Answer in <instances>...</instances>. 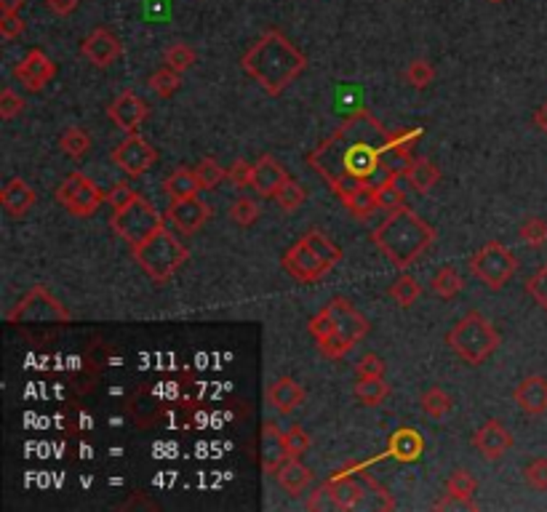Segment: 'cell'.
<instances>
[{"mask_svg": "<svg viewBox=\"0 0 547 512\" xmlns=\"http://www.w3.org/2000/svg\"><path fill=\"white\" fill-rule=\"evenodd\" d=\"M390 147V131L366 110L348 117L315 153L310 166L318 171L331 190L342 198L364 184H382L393 173L385 171V150Z\"/></svg>", "mask_w": 547, "mask_h": 512, "instance_id": "cell-1", "label": "cell"}, {"mask_svg": "<svg viewBox=\"0 0 547 512\" xmlns=\"http://www.w3.org/2000/svg\"><path fill=\"white\" fill-rule=\"evenodd\" d=\"M241 67L267 97H281L304 72L307 57L281 30H267L241 57Z\"/></svg>", "mask_w": 547, "mask_h": 512, "instance_id": "cell-2", "label": "cell"}, {"mask_svg": "<svg viewBox=\"0 0 547 512\" xmlns=\"http://www.w3.org/2000/svg\"><path fill=\"white\" fill-rule=\"evenodd\" d=\"M376 248L398 267L406 270L412 267L435 240V229L427 225L420 214L412 209H398L385 217V222L371 232Z\"/></svg>", "mask_w": 547, "mask_h": 512, "instance_id": "cell-3", "label": "cell"}, {"mask_svg": "<svg viewBox=\"0 0 547 512\" xmlns=\"http://www.w3.org/2000/svg\"><path fill=\"white\" fill-rule=\"evenodd\" d=\"M131 254H134L136 265L144 270V275H150V281H155V284L172 281L190 256V251L172 235V229L166 228H161L144 243L131 248Z\"/></svg>", "mask_w": 547, "mask_h": 512, "instance_id": "cell-4", "label": "cell"}, {"mask_svg": "<svg viewBox=\"0 0 547 512\" xmlns=\"http://www.w3.org/2000/svg\"><path fill=\"white\" fill-rule=\"evenodd\" d=\"M446 341H449V347H451L465 363L478 366V363L487 360L488 355L496 352V347H499V334H496V329L488 323L481 312H470V315H465V318L449 331Z\"/></svg>", "mask_w": 547, "mask_h": 512, "instance_id": "cell-5", "label": "cell"}, {"mask_svg": "<svg viewBox=\"0 0 547 512\" xmlns=\"http://www.w3.org/2000/svg\"><path fill=\"white\" fill-rule=\"evenodd\" d=\"M323 310L331 315L334 331H331L326 340L318 341V349H320L326 358H342V355H348V352L368 334V321H366L364 315H361L348 299H342V296L331 299Z\"/></svg>", "mask_w": 547, "mask_h": 512, "instance_id": "cell-6", "label": "cell"}, {"mask_svg": "<svg viewBox=\"0 0 547 512\" xmlns=\"http://www.w3.org/2000/svg\"><path fill=\"white\" fill-rule=\"evenodd\" d=\"M110 228L116 229V235L121 240H125L131 248H136L139 243H144L150 235H155L158 229L166 228V225H163V217L158 214V209L147 198L136 195L131 203H125L123 209L113 211Z\"/></svg>", "mask_w": 547, "mask_h": 512, "instance_id": "cell-7", "label": "cell"}, {"mask_svg": "<svg viewBox=\"0 0 547 512\" xmlns=\"http://www.w3.org/2000/svg\"><path fill=\"white\" fill-rule=\"evenodd\" d=\"M470 270L487 288L499 291L507 285V281H513L518 270V259L507 246H502L499 240H491L470 256Z\"/></svg>", "mask_w": 547, "mask_h": 512, "instance_id": "cell-8", "label": "cell"}, {"mask_svg": "<svg viewBox=\"0 0 547 512\" xmlns=\"http://www.w3.org/2000/svg\"><path fill=\"white\" fill-rule=\"evenodd\" d=\"M57 200L72 217H91L107 200V195L86 173H70L57 190Z\"/></svg>", "mask_w": 547, "mask_h": 512, "instance_id": "cell-9", "label": "cell"}, {"mask_svg": "<svg viewBox=\"0 0 547 512\" xmlns=\"http://www.w3.org/2000/svg\"><path fill=\"white\" fill-rule=\"evenodd\" d=\"M11 323L16 321H35V323H67L70 321V312L60 304L57 296H51L49 288L43 285H35L8 315H5Z\"/></svg>", "mask_w": 547, "mask_h": 512, "instance_id": "cell-10", "label": "cell"}, {"mask_svg": "<svg viewBox=\"0 0 547 512\" xmlns=\"http://www.w3.org/2000/svg\"><path fill=\"white\" fill-rule=\"evenodd\" d=\"M113 163L128 176H142L158 163V153L139 134H125V139L113 150Z\"/></svg>", "mask_w": 547, "mask_h": 512, "instance_id": "cell-11", "label": "cell"}, {"mask_svg": "<svg viewBox=\"0 0 547 512\" xmlns=\"http://www.w3.org/2000/svg\"><path fill=\"white\" fill-rule=\"evenodd\" d=\"M281 265H283V270H286L292 278H297V281H302V284L320 281V278L331 270V267L304 243V237H300V240L283 254Z\"/></svg>", "mask_w": 547, "mask_h": 512, "instance_id": "cell-12", "label": "cell"}, {"mask_svg": "<svg viewBox=\"0 0 547 512\" xmlns=\"http://www.w3.org/2000/svg\"><path fill=\"white\" fill-rule=\"evenodd\" d=\"M54 75H57V64L46 57L41 49H32L27 57L16 64V70H14V78H16L27 91H32V94L41 91Z\"/></svg>", "mask_w": 547, "mask_h": 512, "instance_id": "cell-13", "label": "cell"}, {"mask_svg": "<svg viewBox=\"0 0 547 512\" xmlns=\"http://www.w3.org/2000/svg\"><path fill=\"white\" fill-rule=\"evenodd\" d=\"M166 217H169V222L180 229V232H184V235H195L198 229L209 222L211 209L195 195V198H184V200H172Z\"/></svg>", "mask_w": 547, "mask_h": 512, "instance_id": "cell-14", "label": "cell"}, {"mask_svg": "<svg viewBox=\"0 0 547 512\" xmlns=\"http://www.w3.org/2000/svg\"><path fill=\"white\" fill-rule=\"evenodd\" d=\"M121 51L123 46L121 41H118V35L110 33V30H105V27H97V30L80 43V54L88 59L94 67H99V70L110 67L116 59L121 57Z\"/></svg>", "mask_w": 547, "mask_h": 512, "instance_id": "cell-15", "label": "cell"}, {"mask_svg": "<svg viewBox=\"0 0 547 512\" xmlns=\"http://www.w3.org/2000/svg\"><path fill=\"white\" fill-rule=\"evenodd\" d=\"M107 115H110V120L125 131V134H136V128L147 120V115H150V107L134 94V91H123L118 94L116 99H113V105L107 107Z\"/></svg>", "mask_w": 547, "mask_h": 512, "instance_id": "cell-16", "label": "cell"}, {"mask_svg": "<svg viewBox=\"0 0 547 512\" xmlns=\"http://www.w3.org/2000/svg\"><path fill=\"white\" fill-rule=\"evenodd\" d=\"M473 446L481 451L484 459L496 461V459H502V456L513 449V435L507 433V427H505L502 422L491 419V422H487V424L473 435Z\"/></svg>", "mask_w": 547, "mask_h": 512, "instance_id": "cell-17", "label": "cell"}, {"mask_svg": "<svg viewBox=\"0 0 547 512\" xmlns=\"http://www.w3.org/2000/svg\"><path fill=\"white\" fill-rule=\"evenodd\" d=\"M289 179L286 169L273 158V155H262L254 166V179H251V187L256 195L262 198H275V192L281 190V184Z\"/></svg>", "mask_w": 547, "mask_h": 512, "instance_id": "cell-18", "label": "cell"}, {"mask_svg": "<svg viewBox=\"0 0 547 512\" xmlns=\"http://www.w3.org/2000/svg\"><path fill=\"white\" fill-rule=\"evenodd\" d=\"M513 398H515L518 408H521L524 414H529V416H542V414H547V379L545 377H540V374L526 377V379L515 387Z\"/></svg>", "mask_w": 547, "mask_h": 512, "instance_id": "cell-19", "label": "cell"}, {"mask_svg": "<svg viewBox=\"0 0 547 512\" xmlns=\"http://www.w3.org/2000/svg\"><path fill=\"white\" fill-rule=\"evenodd\" d=\"M304 398H307L304 387L300 382H294L292 377H281V379H275V382L267 387V400H270V405H273L278 414H292V411H297L304 403Z\"/></svg>", "mask_w": 547, "mask_h": 512, "instance_id": "cell-20", "label": "cell"}, {"mask_svg": "<svg viewBox=\"0 0 547 512\" xmlns=\"http://www.w3.org/2000/svg\"><path fill=\"white\" fill-rule=\"evenodd\" d=\"M35 190L24 182V179H19V176H14L5 187H3V192H0V203H3V209L11 214V217H24L32 206H35Z\"/></svg>", "mask_w": 547, "mask_h": 512, "instance_id": "cell-21", "label": "cell"}, {"mask_svg": "<svg viewBox=\"0 0 547 512\" xmlns=\"http://www.w3.org/2000/svg\"><path fill=\"white\" fill-rule=\"evenodd\" d=\"M289 459L286 454V443H283V433L275 424H264L262 427V470L267 475H275L281 470V464Z\"/></svg>", "mask_w": 547, "mask_h": 512, "instance_id": "cell-22", "label": "cell"}, {"mask_svg": "<svg viewBox=\"0 0 547 512\" xmlns=\"http://www.w3.org/2000/svg\"><path fill=\"white\" fill-rule=\"evenodd\" d=\"M275 478H278V486H281L286 494L300 497V494L307 491V486L312 483V470H310V467H304L300 459L289 456V459L281 464V470L275 472Z\"/></svg>", "mask_w": 547, "mask_h": 512, "instance_id": "cell-23", "label": "cell"}, {"mask_svg": "<svg viewBox=\"0 0 547 512\" xmlns=\"http://www.w3.org/2000/svg\"><path fill=\"white\" fill-rule=\"evenodd\" d=\"M422 435L414 427H401L387 441V454L398 461H417L422 456Z\"/></svg>", "mask_w": 547, "mask_h": 512, "instance_id": "cell-24", "label": "cell"}, {"mask_svg": "<svg viewBox=\"0 0 547 512\" xmlns=\"http://www.w3.org/2000/svg\"><path fill=\"white\" fill-rule=\"evenodd\" d=\"M323 491L331 497L334 507H339V510H353V507H358L366 497L364 486H361L358 480H350V478H342V475L334 478L331 483H326Z\"/></svg>", "mask_w": 547, "mask_h": 512, "instance_id": "cell-25", "label": "cell"}, {"mask_svg": "<svg viewBox=\"0 0 547 512\" xmlns=\"http://www.w3.org/2000/svg\"><path fill=\"white\" fill-rule=\"evenodd\" d=\"M198 190H200V184H198V179H195V171L190 169L172 171V173L163 179V192L169 195V200L195 198Z\"/></svg>", "mask_w": 547, "mask_h": 512, "instance_id": "cell-26", "label": "cell"}, {"mask_svg": "<svg viewBox=\"0 0 547 512\" xmlns=\"http://www.w3.org/2000/svg\"><path fill=\"white\" fill-rule=\"evenodd\" d=\"M478 494V480L468 472V470H457L449 480H446V497L462 502L465 507H473V497Z\"/></svg>", "mask_w": 547, "mask_h": 512, "instance_id": "cell-27", "label": "cell"}, {"mask_svg": "<svg viewBox=\"0 0 547 512\" xmlns=\"http://www.w3.org/2000/svg\"><path fill=\"white\" fill-rule=\"evenodd\" d=\"M339 200H342V203L348 206V211H350L353 217H358V219H364V217L374 214V211L379 209V203H376V187H374V184L356 187L353 192L342 195Z\"/></svg>", "mask_w": 547, "mask_h": 512, "instance_id": "cell-28", "label": "cell"}, {"mask_svg": "<svg viewBox=\"0 0 547 512\" xmlns=\"http://www.w3.org/2000/svg\"><path fill=\"white\" fill-rule=\"evenodd\" d=\"M406 179L412 182V187H414L417 192H430V190L438 184L440 171H438L435 163H430L427 158H417V161H412V166L406 171Z\"/></svg>", "mask_w": 547, "mask_h": 512, "instance_id": "cell-29", "label": "cell"}, {"mask_svg": "<svg viewBox=\"0 0 547 512\" xmlns=\"http://www.w3.org/2000/svg\"><path fill=\"white\" fill-rule=\"evenodd\" d=\"M376 203H379V209L387 211V214L406 206V195H403V190L398 187V176H390V179H385L382 184H376Z\"/></svg>", "mask_w": 547, "mask_h": 512, "instance_id": "cell-30", "label": "cell"}, {"mask_svg": "<svg viewBox=\"0 0 547 512\" xmlns=\"http://www.w3.org/2000/svg\"><path fill=\"white\" fill-rule=\"evenodd\" d=\"M465 288V281H462V275L454 270V267H440L435 275H432V291L440 296V299H454L459 291Z\"/></svg>", "mask_w": 547, "mask_h": 512, "instance_id": "cell-31", "label": "cell"}, {"mask_svg": "<svg viewBox=\"0 0 547 512\" xmlns=\"http://www.w3.org/2000/svg\"><path fill=\"white\" fill-rule=\"evenodd\" d=\"M302 237H304V243H307V246H310V248H312V251H315V254H318V256H320V259H323L329 267H334V265L342 259V251H339V248H337V246H334V243H331V240H329L323 232L310 229L307 235H302Z\"/></svg>", "mask_w": 547, "mask_h": 512, "instance_id": "cell-32", "label": "cell"}, {"mask_svg": "<svg viewBox=\"0 0 547 512\" xmlns=\"http://www.w3.org/2000/svg\"><path fill=\"white\" fill-rule=\"evenodd\" d=\"M420 293H422V288H420V284H417L412 275H401L395 284L390 285L393 302H395L398 307H403V310H409V307L420 299Z\"/></svg>", "mask_w": 547, "mask_h": 512, "instance_id": "cell-33", "label": "cell"}, {"mask_svg": "<svg viewBox=\"0 0 547 512\" xmlns=\"http://www.w3.org/2000/svg\"><path fill=\"white\" fill-rule=\"evenodd\" d=\"M60 147L61 153L70 155V158H83L91 150V136L86 131H80V128H67L61 134Z\"/></svg>", "mask_w": 547, "mask_h": 512, "instance_id": "cell-34", "label": "cell"}, {"mask_svg": "<svg viewBox=\"0 0 547 512\" xmlns=\"http://www.w3.org/2000/svg\"><path fill=\"white\" fill-rule=\"evenodd\" d=\"M387 396H390V387L382 377L379 379H358V385H356V398L364 405H379Z\"/></svg>", "mask_w": 547, "mask_h": 512, "instance_id": "cell-35", "label": "cell"}, {"mask_svg": "<svg viewBox=\"0 0 547 512\" xmlns=\"http://www.w3.org/2000/svg\"><path fill=\"white\" fill-rule=\"evenodd\" d=\"M180 86H182V78H180V72L172 70V67H161L158 72L150 75V88H153L161 99L172 97Z\"/></svg>", "mask_w": 547, "mask_h": 512, "instance_id": "cell-36", "label": "cell"}, {"mask_svg": "<svg viewBox=\"0 0 547 512\" xmlns=\"http://www.w3.org/2000/svg\"><path fill=\"white\" fill-rule=\"evenodd\" d=\"M420 403H422L425 416H430V419H443L451 411V405H454V400L449 398L440 387H430Z\"/></svg>", "mask_w": 547, "mask_h": 512, "instance_id": "cell-37", "label": "cell"}, {"mask_svg": "<svg viewBox=\"0 0 547 512\" xmlns=\"http://www.w3.org/2000/svg\"><path fill=\"white\" fill-rule=\"evenodd\" d=\"M195 179H198L200 190H214L217 184H222L227 179V171L222 169L214 158H203L195 166Z\"/></svg>", "mask_w": 547, "mask_h": 512, "instance_id": "cell-38", "label": "cell"}, {"mask_svg": "<svg viewBox=\"0 0 547 512\" xmlns=\"http://www.w3.org/2000/svg\"><path fill=\"white\" fill-rule=\"evenodd\" d=\"M304 198H307L304 187L300 182H294V179H286V182L281 184V190L275 192V200H278V206H281L283 211H297L304 203Z\"/></svg>", "mask_w": 547, "mask_h": 512, "instance_id": "cell-39", "label": "cell"}, {"mask_svg": "<svg viewBox=\"0 0 547 512\" xmlns=\"http://www.w3.org/2000/svg\"><path fill=\"white\" fill-rule=\"evenodd\" d=\"M403 78H406V83H412L414 88H427V86L435 80V67H432L427 59H414V61H409Z\"/></svg>", "mask_w": 547, "mask_h": 512, "instance_id": "cell-40", "label": "cell"}, {"mask_svg": "<svg viewBox=\"0 0 547 512\" xmlns=\"http://www.w3.org/2000/svg\"><path fill=\"white\" fill-rule=\"evenodd\" d=\"M518 237L526 243V246H545L547 243V222L542 217H529L521 228H518Z\"/></svg>", "mask_w": 547, "mask_h": 512, "instance_id": "cell-41", "label": "cell"}, {"mask_svg": "<svg viewBox=\"0 0 547 512\" xmlns=\"http://www.w3.org/2000/svg\"><path fill=\"white\" fill-rule=\"evenodd\" d=\"M166 67H172V70H177V72H184V70H190L195 61H198V54L187 46V43H174V46H169L166 49Z\"/></svg>", "mask_w": 547, "mask_h": 512, "instance_id": "cell-42", "label": "cell"}, {"mask_svg": "<svg viewBox=\"0 0 547 512\" xmlns=\"http://www.w3.org/2000/svg\"><path fill=\"white\" fill-rule=\"evenodd\" d=\"M259 214H262V209H259L251 198H241V200H236V203L230 206V219H233L236 225H241V228L254 225V222L259 219Z\"/></svg>", "mask_w": 547, "mask_h": 512, "instance_id": "cell-43", "label": "cell"}, {"mask_svg": "<svg viewBox=\"0 0 547 512\" xmlns=\"http://www.w3.org/2000/svg\"><path fill=\"white\" fill-rule=\"evenodd\" d=\"M524 480H526V486H529V489H534V491H547V459L545 456H540V459H534V461H529V464L524 467Z\"/></svg>", "mask_w": 547, "mask_h": 512, "instance_id": "cell-44", "label": "cell"}, {"mask_svg": "<svg viewBox=\"0 0 547 512\" xmlns=\"http://www.w3.org/2000/svg\"><path fill=\"white\" fill-rule=\"evenodd\" d=\"M283 443H286V454L294 456V459H302L310 451V435L302 427H289L283 433Z\"/></svg>", "mask_w": 547, "mask_h": 512, "instance_id": "cell-45", "label": "cell"}, {"mask_svg": "<svg viewBox=\"0 0 547 512\" xmlns=\"http://www.w3.org/2000/svg\"><path fill=\"white\" fill-rule=\"evenodd\" d=\"M420 139H422V128H395V131H390V144L395 150H403V153H412Z\"/></svg>", "mask_w": 547, "mask_h": 512, "instance_id": "cell-46", "label": "cell"}, {"mask_svg": "<svg viewBox=\"0 0 547 512\" xmlns=\"http://www.w3.org/2000/svg\"><path fill=\"white\" fill-rule=\"evenodd\" d=\"M356 374H358V379H379V377H385V360L379 355L368 352L358 360Z\"/></svg>", "mask_w": 547, "mask_h": 512, "instance_id": "cell-47", "label": "cell"}, {"mask_svg": "<svg viewBox=\"0 0 547 512\" xmlns=\"http://www.w3.org/2000/svg\"><path fill=\"white\" fill-rule=\"evenodd\" d=\"M526 291H529V296H532L540 307H545L547 310V262L537 270L534 278L526 281Z\"/></svg>", "mask_w": 547, "mask_h": 512, "instance_id": "cell-48", "label": "cell"}, {"mask_svg": "<svg viewBox=\"0 0 547 512\" xmlns=\"http://www.w3.org/2000/svg\"><path fill=\"white\" fill-rule=\"evenodd\" d=\"M22 110H24L22 97H16L11 88H3V91H0V117H3V120H11V117H16Z\"/></svg>", "mask_w": 547, "mask_h": 512, "instance_id": "cell-49", "label": "cell"}, {"mask_svg": "<svg viewBox=\"0 0 547 512\" xmlns=\"http://www.w3.org/2000/svg\"><path fill=\"white\" fill-rule=\"evenodd\" d=\"M22 33H24L22 16H19V14H3V11H0V35H3L5 41H14V38H19Z\"/></svg>", "mask_w": 547, "mask_h": 512, "instance_id": "cell-50", "label": "cell"}, {"mask_svg": "<svg viewBox=\"0 0 547 512\" xmlns=\"http://www.w3.org/2000/svg\"><path fill=\"white\" fill-rule=\"evenodd\" d=\"M227 179H230L236 187H246V184H251V179H254V166H251L248 161H236V163L227 169Z\"/></svg>", "mask_w": 547, "mask_h": 512, "instance_id": "cell-51", "label": "cell"}, {"mask_svg": "<svg viewBox=\"0 0 547 512\" xmlns=\"http://www.w3.org/2000/svg\"><path fill=\"white\" fill-rule=\"evenodd\" d=\"M136 195H139V192H134L128 184H116V187L107 192V203H110V206H113V211H116V209H123L125 203H131Z\"/></svg>", "mask_w": 547, "mask_h": 512, "instance_id": "cell-52", "label": "cell"}, {"mask_svg": "<svg viewBox=\"0 0 547 512\" xmlns=\"http://www.w3.org/2000/svg\"><path fill=\"white\" fill-rule=\"evenodd\" d=\"M49 5H51L54 14L67 16V14H72V11L78 8V0H49Z\"/></svg>", "mask_w": 547, "mask_h": 512, "instance_id": "cell-53", "label": "cell"}, {"mask_svg": "<svg viewBox=\"0 0 547 512\" xmlns=\"http://www.w3.org/2000/svg\"><path fill=\"white\" fill-rule=\"evenodd\" d=\"M24 3H27V0H0V11H3V14H19Z\"/></svg>", "mask_w": 547, "mask_h": 512, "instance_id": "cell-54", "label": "cell"}, {"mask_svg": "<svg viewBox=\"0 0 547 512\" xmlns=\"http://www.w3.org/2000/svg\"><path fill=\"white\" fill-rule=\"evenodd\" d=\"M534 123H537V128H540V131H542V134L547 136V102L542 105V107H540V110H537V113H534Z\"/></svg>", "mask_w": 547, "mask_h": 512, "instance_id": "cell-55", "label": "cell"}, {"mask_svg": "<svg viewBox=\"0 0 547 512\" xmlns=\"http://www.w3.org/2000/svg\"><path fill=\"white\" fill-rule=\"evenodd\" d=\"M491 3H502V0H491Z\"/></svg>", "mask_w": 547, "mask_h": 512, "instance_id": "cell-56", "label": "cell"}]
</instances>
